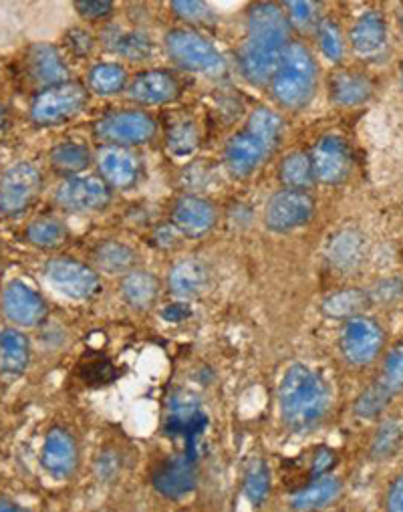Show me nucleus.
<instances>
[{
	"label": "nucleus",
	"instance_id": "nucleus-1",
	"mask_svg": "<svg viewBox=\"0 0 403 512\" xmlns=\"http://www.w3.org/2000/svg\"><path fill=\"white\" fill-rule=\"evenodd\" d=\"M291 25L283 7L256 3L246 13V39L238 51L242 77L254 85L271 83L291 39Z\"/></svg>",
	"mask_w": 403,
	"mask_h": 512
},
{
	"label": "nucleus",
	"instance_id": "nucleus-2",
	"mask_svg": "<svg viewBox=\"0 0 403 512\" xmlns=\"http://www.w3.org/2000/svg\"><path fill=\"white\" fill-rule=\"evenodd\" d=\"M333 404L327 379L305 363H293L279 386L283 424L295 434H307L323 424Z\"/></svg>",
	"mask_w": 403,
	"mask_h": 512
},
{
	"label": "nucleus",
	"instance_id": "nucleus-3",
	"mask_svg": "<svg viewBox=\"0 0 403 512\" xmlns=\"http://www.w3.org/2000/svg\"><path fill=\"white\" fill-rule=\"evenodd\" d=\"M283 119L266 107L250 113L246 125L234 134L224 148V162L232 176H252L268 158H271L283 138Z\"/></svg>",
	"mask_w": 403,
	"mask_h": 512
},
{
	"label": "nucleus",
	"instance_id": "nucleus-4",
	"mask_svg": "<svg viewBox=\"0 0 403 512\" xmlns=\"http://www.w3.org/2000/svg\"><path fill=\"white\" fill-rule=\"evenodd\" d=\"M319 83V67L311 49L301 41H291L271 79V93L279 105L301 111L305 109Z\"/></svg>",
	"mask_w": 403,
	"mask_h": 512
},
{
	"label": "nucleus",
	"instance_id": "nucleus-5",
	"mask_svg": "<svg viewBox=\"0 0 403 512\" xmlns=\"http://www.w3.org/2000/svg\"><path fill=\"white\" fill-rule=\"evenodd\" d=\"M170 59L184 71L198 75H222L226 61L222 53L200 33L192 29H174L164 37Z\"/></svg>",
	"mask_w": 403,
	"mask_h": 512
},
{
	"label": "nucleus",
	"instance_id": "nucleus-6",
	"mask_svg": "<svg viewBox=\"0 0 403 512\" xmlns=\"http://www.w3.org/2000/svg\"><path fill=\"white\" fill-rule=\"evenodd\" d=\"M93 134L105 146H144L156 138L158 121L140 109H121L97 119Z\"/></svg>",
	"mask_w": 403,
	"mask_h": 512
},
{
	"label": "nucleus",
	"instance_id": "nucleus-7",
	"mask_svg": "<svg viewBox=\"0 0 403 512\" xmlns=\"http://www.w3.org/2000/svg\"><path fill=\"white\" fill-rule=\"evenodd\" d=\"M339 353L343 361L351 367H369L379 359L385 347V329L379 321L359 315L349 321H343L337 339Z\"/></svg>",
	"mask_w": 403,
	"mask_h": 512
},
{
	"label": "nucleus",
	"instance_id": "nucleus-8",
	"mask_svg": "<svg viewBox=\"0 0 403 512\" xmlns=\"http://www.w3.org/2000/svg\"><path fill=\"white\" fill-rule=\"evenodd\" d=\"M89 91L77 81H65L41 89L31 103V119L41 127L61 125L83 111Z\"/></svg>",
	"mask_w": 403,
	"mask_h": 512
},
{
	"label": "nucleus",
	"instance_id": "nucleus-9",
	"mask_svg": "<svg viewBox=\"0 0 403 512\" xmlns=\"http://www.w3.org/2000/svg\"><path fill=\"white\" fill-rule=\"evenodd\" d=\"M43 176L31 162H19L0 176V212L17 216L25 212L41 194Z\"/></svg>",
	"mask_w": 403,
	"mask_h": 512
},
{
	"label": "nucleus",
	"instance_id": "nucleus-10",
	"mask_svg": "<svg viewBox=\"0 0 403 512\" xmlns=\"http://www.w3.org/2000/svg\"><path fill=\"white\" fill-rule=\"evenodd\" d=\"M113 192L101 176H73L59 184L57 204L71 214L101 212L111 204Z\"/></svg>",
	"mask_w": 403,
	"mask_h": 512
},
{
	"label": "nucleus",
	"instance_id": "nucleus-11",
	"mask_svg": "<svg viewBox=\"0 0 403 512\" xmlns=\"http://www.w3.org/2000/svg\"><path fill=\"white\" fill-rule=\"evenodd\" d=\"M315 214V198L307 190L285 188L268 200L264 208V224L273 232H291L311 222Z\"/></svg>",
	"mask_w": 403,
	"mask_h": 512
},
{
	"label": "nucleus",
	"instance_id": "nucleus-12",
	"mask_svg": "<svg viewBox=\"0 0 403 512\" xmlns=\"http://www.w3.org/2000/svg\"><path fill=\"white\" fill-rule=\"evenodd\" d=\"M0 311L9 323L23 329L41 325L49 313L41 293L19 279L5 285L3 295H0Z\"/></svg>",
	"mask_w": 403,
	"mask_h": 512
},
{
	"label": "nucleus",
	"instance_id": "nucleus-13",
	"mask_svg": "<svg viewBox=\"0 0 403 512\" xmlns=\"http://www.w3.org/2000/svg\"><path fill=\"white\" fill-rule=\"evenodd\" d=\"M208 418L200 402L188 392H176L168 404L166 434L172 438H184L188 454L196 456V438L204 432Z\"/></svg>",
	"mask_w": 403,
	"mask_h": 512
},
{
	"label": "nucleus",
	"instance_id": "nucleus-14",
	"mask_svg": "<svg viewBox=\"0 0 403 512\" xmlns=\"http://www.w3.org/2000/svg\"><path fill=\"white\" fill-rule=\"evenodd\" d=\"M45 277L69 299H91L101 287L99 275L91 267L71 259H51L45 265Z\"/></svg>",
	"mask_w": 403,
	"mask_h": 512
},
{
	"label": "nucleus",
	"instance_id": "nucleus-15",
	"mask_svg": "<svg viewBox=\"0 0 403 512\" xmlns=\"http://www.w3.org/2000/svg\"><path fill=\"white\" fill-rule=\"evenodd\" d=\"M152 486L170 500H180L198 486L196 456L182 452L162 460L152 472Z\"/></svg>",
	"mask_w": 403,
	"mask_h": 512
},
{
	"label": "nucleus",
	"instance_id": "nucleus-16",
	"mask_svg": "<svg viewBox=\"0 0 403 512\" xmlns=\"http://www.w3.org/2000/svg\"><path fill=\"white\" fill-rule=\"evenodd\" d=\"M309 156L315 180L327 186L345 182L353 170V154L349 150V144L339 136L321 138Z\"/></svg>",
	"mask_w": 403,
	"mask_h": 512
},
{
	"label": "nucleus",
	"instance_id": "nucleus-17",
	"mask_svg": "<svg viewBox=\"0 0 403 512\" xmlns=\"http://www.w3.org/2000/svg\"><path fill=\"white\" fill-rule=\"evenodd\" d=\"M79 444L75 436L55 426L47 432L43 448H41V466L53 480H67L71 478L79 468Z\"/></svg>",
	"mask_w": 403,
	"mask_h": 512
},
{
	"label": "nucleus",
	"instance_id": "nucleus-18",
	"mask_svg": "<svg viewBox=\"0 0 403 512\" xmlns=\"http://www.w3.org/2000/svg\"><path fill=\"white\" fill-rule=\"evenodd\" d=\"M182 85L178 77L166 69H150L142 71L131 79L127 87L129 99L142 105H164L172 103L180 97Z\"/></svg>",
	"mask_w": 403,
	"mask_h": 512
},
{
	"label": "nucleus",
	"instance_id": "nucleus-19",
	"mask_svg": "<svg viewBox=\"0 0 403 512\" xmlns=\"http://www.w3.org/2000/svg\"><path fill=\"white\" fill-rule=\"evenodd\" d=\"M172 224L190 238H200L216 226V208L200 196H182L172 210Z\"/></svg>",
	"mask_w": 403,
	"mask_h": 512
},
{
	"label": "nucleus",
	"instance_id": "nucleus-20",
	"mask_svg": "<svg viewBox=\"0 0 403 512\" xmlns=\"http://www.w3.org/2000/svg\"><path fill=\"white\" fill-rule=\"evenodd\" d=\"M97 168L101 180L107 182L109 188L125 190L138 182L140 162L127 148L105 146L97 154Z\"/></svg>",
	"mask_w": 403,
	"mask_h": 512
},
{
	"label": "nucleus",
	"instance_id": "nucleus-21",
	"mask_svg": "<svg viewBox=\"0 0 403 512\" xmlns=\"http://www.w3.org/2000/svg\"><path fill=\"white\" fill-rule=\"evenodd\" d=\"M349 41L353 51L363 59L379 57L387 47V23L379 11L363 13L351 27Z\"/></svg>",
	"mask_w": 403,
	"mask_h": 512
},
{
	"label": "nucleus",
	"instance_id": "nucleus-22",
	"mask_svg": "<svg viewBox=\"0 0 403 512\" xmlns=\"http://www.w3.org/2000/svg\"><path fill=\"white\" fill-rule=\"evenodd\" d=\"M27 69L41 89L69 81V67L63 61L59 49L49 43H37L27 53Z\"/></svg>",
	"mask_w": 403,
	"mask_h": 512
},
{
	"label": "nucleus",
	"instance_id": "nucleus-23",
	"mask_svg": "<svg viewBox=\"0 0 403 512\" xmlns=\"http://www.w3.org/2000/svg\"><path fill=\"white\" fill-rule=\"evenodd\" d=\"M31 363V343L17 327L0 329V375L7 379L21 377Z\"/></svg>",
	"mask_w": 403,
	"mask_h": 512
},
{
	"label": "nucleus",
	"instance_id": "nucleus-24",
	"mask_svg": "<svg viewBox=\"0 0 403 512\" xmlns=\"http://www.w3.org/2000/svg\"><path fill=\"white\" fill-rule=\"evenodd\" d=\"M343 492V484L337 476H321V478H313L307 486L299 488L293 496H291V510L293 512H317L329 504H333L335 500H339Z\"/></svg>",
	"mask_w": 403,
	"mask_h": 512
},
{
	"label": "nucleus",
	"instance_id": "nucleus-25",
	"mask_svg": "<svg viewBox=\"0 0 403 512\" xmlns=\"http://www.w3.org/2000/svg\"><path fill=\"white\" fill-rule=\"evenodd\" d=\"M210 283H212L210 269L202 261H196V259L180 261L170 271V277H168L170 291L178 299H184V301L200 297L204 291H208Z\"/></svg>",
	"mask_w": 403,
	"mask_h": 512
},
{
	"label": "nucleus",
	"instance_id": "nucleus-26",
	"mask_svg": "<svg viewBox=\"0 0 403 512\" xmlns=\"http://www.w3.org/2000/svg\"><path fill=\"white\" fill-rule=\"evenodd\" d=\"M373 95L371 79L361 71H339L329 79V97L341 107H355Z\"/></svg>",
	"mask_w": 403,
	"mask_h": 512
},
{
	"label": "nucleus",
	"instance_id": "nucleus-27",
	"mask_svg": "<svg viewBox=\"0 0 403 512\" xmlns=\"http://www.w3.org/2000/svg\"><path fill=\"white\" fill-rule=\"evenodd\" d=\"M160 279L146 271H131L121 281V297L136 311L150 309L160 297Z\"/></svg>",
	"mask_w": 403,
	"mask_h": 512
},
{
	"label": "nucleus",
	"instance_id": "nucleus-28",
	"mask_svg": "<svg viewBox=\"0 0 403 512\" xmlns=\"http://www.w3.org/2000/svg\"><path fill=\"white\" fill-rule=\"evenodd\" d=\"M369 291L363 289H341L331 295H327L321 303V311L327 319L337 321H349L353 317L365 315V311L371 307Z\"/></svg>",
	"mask_w": 403,
	"mask_h": 512
},
{
	"label": "nucleus",
	"instance_id": "nucleus-29",
	"mask_svg": "<svg viewBox=\"0 0 403 512\" xmlns=\"http://www.w3.org/2000/svg\"><path fill=\"white\" fill-rule=\"evenodd\" d=\"M95 263L107 275H127L136 271L138 252L123 242H103L95 250Z\"/></svg>",
	"mask_w": 403,
	"mask_h": 512
},
{
	"label": "nucleus",
	"instance_id": "nucleus-30",
	"mask_svg": "<svg viewBox=\"0 0 403 512\" xmlns=\"http://www.w3.org/2000/svg\"><path fill=\"white\" fill-rule=\"evenodd\" d=\"M49 162L57 174L73 178L75 174H81L91 166V152L83 144L67 142L51 150Z\"/></svg>",
	"mask_w": 403,
	"mask_h": 512
},
{
	"label": "nucleus",
	"instance_id": "nucleus-31",
	"mask_svg": "<svg viewBox=\"0 0 403 512\" xmlns=\"http://www.w3.org/2000/svg\"><path fill=\"white\" fill-rule=\"evenodd\" d=\"M271 468L264 460H252L244 472L242 494L252 506H262L271 496Z\"/></svg>",
	"mask_w": 403,
	"mask_h": 512
},
{
	"label": "nucleus",
	"instance_id": "nucleus-32",
	"mask_svg": "<svg viewBox=\"0 0 403 512\" xmlns=\"http://www.w3.org/2000/svg\"><path fill=\"white\" fill-rule=\"evenodd\" d=\"M27 240L37 246V248H57L63 246L69 238V228L63 220L53 218V216H45V218H37L27 226L25 232Z\"/></svg>",
	"mask_w": 403,
	"mask_h": 512
},
{
	"label": "nucleus",
	"instance_id": "nucleus-33",
	"mask_svg": "<svg viewBox=\"0 0 403 512\" xmlns=\"http://www.w3.org/2000/svg\"><path fill=\"white\" fill-rule=\"evenodd\" d=\"M403 446V426L399 420H383L369 442V458L375 462L389 460Z\"/></svg>",
	"mask_w": 403,
	"mask_h": 512
},
{
	"label": "nucleus",
	"instance_id": "nucleus-34",
	"mask_svg": "<svg viewBox=\"0 0 403 512\" xmlns=\"http://www.w3.org/2000/svg\"><path fill=\"white\" fill-rule=\"evenodd\" d=\"M281 182L291 190H307L315 184L311 156L307 152H293L281 164Z\"/></svg>",
	"mask_w": 403,
	"mask_h": 512
},
{
	"label": "nucleus",
	"instance_id": "nucleus-35",
	"mask_svg": "<svg viewBox=\"0 0 403 512\" xmlns=\"http://www.w3.org/2000/svg\"><path fill=\"white\" fill-rule=\"evenodd\" d=\"M391 398H393V394L377 379L375 383H371L369 388H365L357 396V400L353 404V416L363 422L377 420L387 410Z\"/></svg>",
	"mask_w": 403,
	"mask_h": 512
},
{
	"label": "nucleus",
	"instance_id": "nucleus-36",
	"mask_svg": "<svg viewBox=\"0 0 403 512\" xmlns=\"http://www.w3.org/2000/svg\"><path fill=\"white\" fill-rule=\"evenodd\" d=\"M87 85L97 95H115L127 85V71L117 63H99L87 75Z\"/></svg>",
	"mask_w": 403,
	"mask_h": 512
},
{
	"label": "nucleus",
	"instance_id": "nucleus-37",
	"mask_svg": "<svg viewBox=\"0 0 403 512\" xmlns=\"http://www.w3.org/2000/svg\"><path fill=\"white\" fill-rule=\"evenodd\" d=\"M315 35H317V43H319L321 53L329 61L339 63L345 55V41H343L341 27L333 19H321L317 29H315Z\"/></svg>",
	"mask_w": 403,
	"mask_h": 512
},
{
	"label": "nucleus",
	"instance_id": "nucleus-38",
	"mask_svg": "<svg viewBox=\"0 0 403 512\" xmlns=\"http://www.w3.org/2000/svg\"><path fill=\"white\" fill-rule=\"evenodd\" d=\"M109 47L127 59H146L152 53L150 39L133 31H115L109 39Z\"/></svg>",
	"mask_w": 403,
	"mask_h": 512
},
{
	"label": "nucleus",
	"instance_id": "nucleus-39",
	"mask_svg": "<svg viewBox=\"0 0 403 512\" xmlns=\"http://www.w3.org/2000/svg\"><path fill=\"white\" fill-rule=\"evenodd\" d=\"M198 142H200V134H198V127L192 121L176 123L174 127H170L166 136L168 150L178 158L192 154L198 148Z\"/></svg>",
	"mask_w": 403,
	"mask_h": 512
},
{
	"label": "nucleus",
	"instance_id": "nucleus-40",
	"mask_svg": "<svg viewBox=\"0 0 403 512\" xmlns=\"http://www.w3.org/2000/svg\"><path fill=\"white\" fill-rule=\"evenodd\" d=\"M379 381L393 396L403 390V339L387 351Z\"/></svg>",
	"mask_w": 403,
	"mask_h": 512
},
{
	"label": "nucleus",
	"instance_id": "nucleus-41",
	"mask_svg": "<svg viewBox=\"0 0 403 512\" xmlns=\"http://www.w3.org/2000/svg\"><path fill=\"white\" fill-rule=\"evenodd\" d=\"M79 375L87 386H109L119 377V371L107 357H91L79 365Z\"/></svg>",
	"mask_w": 403,
	"mask_h": 512
},
{
	"label": "nucleus",
	"instance_id": "nucleus-42",
	"mask_svg": "<svg viewBox=\"0 0 403 512\" xmlns=\"http://www.w3.org/2000/svg\"><path fill=\"white\" fill-rule=\"evenodd\" d=\"M285 15L291 29L311 31L319 25V5L315 3H285Z\"/></svg>",
	"mask_w": 403,
	"mask_h": 512
},
{
	"label": "nucleus",
	"instance_id": "nucleus-43",
	"mask_svg": "<svg viewBox=\"0 0 403 512\" xmlns=\"http://www.w3.org/2000/svg\"><path fill=\"white\" fill-rule=\"evenodd\" d=\"M123 472V456L113 448H103L95 458V476L103 484L115 482Z\"/></svg>",
	"mask_w": 403,
	"mask_h": 512
},
{
	"label": "nucleus",
	"instance_id": "nucleus-44",
	"mask_svg": "<svg viewBox=\"0 0 403 512\" xmlns=\"http://www.w3.org/2000/svg\"><path fill=\"white\" fill-rule=\"evenodd\" d=\"M355 238L357 236L353 232H343L333 242V248H331L329 256L339 267H351L359 259V244H357Z\"/></svg>",
	"mask_w": 403,
	"mask_h": 512
},
{
	"label": "nucleus",
	"instance_id": "nucleus-45",
	"mask_svg": "<svg viewBox=\"0 0 403 512\" xmlns=\"http://www.w3.org/2000/svg\"><path fill=\"white\" fill-rule=\"evenodd\" d=\"M172 11L178 19L192 25H204L212 19V11L208 9V5L198 3V0H176V3H172Z\"/></svg>",
	"mask_w": 403,
	"mask_h": 512
},
{
	"label": "nucleus",
	"instance_id": "nucleus-46",
	"mask_svg": "<svg viewBox=\"0 0 403 512\" xmlns=\"http://www.w3.org/2000/svg\"><path fill=\"white\" fill-rule=\"evenodd\" d=\"M371 303H381V305H395L403 299V283L399 279H385L379 281L373 291H369Z\"/></svg>",
	"mask_w": 403,
	"mask_h": 512
},
{
	"label": "nucleus",
	"instance_id": "nucleus-47",
	"mask_svg": "<svg viewBox=\"0 0 403 512\" xmlns=\"http://www.w3.org/2000/svg\"><path fill=\"white\" fill-rule=\"evenodd\" d=\"M339 456L329 446H317L311 458V478H321L331 474V470L337 466Z\"/></svg>",
	"mask_w": 403,
	"mask_h": 512
},
{
	"label": "nucleus",
	"instance_id": "nucleus-48",
	"mask_svg": "<svg viewBox=\"0 0 403 512\" xmlns=\"http://www.w3.org/2000/svg\"><path fill=\"white\" fill-rule=\"evenodd\" d=\"M75 9L87 21H103L113 13V3L111 0H79Z\"/></svg>",
	"mask_w": 403,
	"mask_h": 512
},
{
	"label": "nucleus",
	"instance_id": "nucleus-49",
	"mask_svg": "<svg viewBox=\"0 0 403 512\" xmlns=\"http://www.w3.org/2000/svg\"><path fill=\"white\" fill-rule=\"evenodd\" d=\"M385 512H403V472H399L387 486L383 498Z\"/></svg>",
	"mask_w": 403,
	"mask_h": 512
},
{
	"label": "nucleus",
	"instance_id": "nucleus-50",
	"mask_svg": "<svg viewBox=\"0 0 403 512\" xmlns=\"http://www.w3.org/2000/svg\"><path fill=\"white\" fill-rule=\"evenodd\" d=\"M65 43L71 49V53L77 55V57H85L93 49V37L83 29H71L65 35Z\"/></svg>",
	"mask_w": 403,
	"mask_h": 512
},
{
	"label": "nucleus",
	"instance_id": "nucleus-51",
	"mask_svg": "<svg viewBox=\"0 0 403 512\" xmlns=\"http://www.w3.org/2000/svg\"><path fill=\"white\" fill-rule=\"evenodd\" d=\"M192 315V307L184 301H178V303H170L162 309V319L168 321V323H182L186 321L188 317Z\"/></svg>",
	"mask_w": 403,
	"mask_h": 512
},
{
	"label": "nucleus",
	"instance_id": "nucleus-52",
	"mask_svg": "<svg viewBox=\"0 0 403 512\" xmlns=\"http://www.w3.org/2000/svg\"><path fill=\"white\" fill-rule=\"evenodd\" d=\"M178 230H176V226L174 224H166V226H162V228H158V232H156V242L160 244V246H174L176 242H178Z\"/></svg>",
	"mask_w": 403,
	"mask_h": 512
},
{
	"label": "nucleus",
	"instance_id": "nucleus-53",
	"mask_svg": "<svg viewBox=\"0 0 403 512\" xmlns=\"http://www.w3.org/2000/svg\"><path fill=\"white\" fill-rule=\"evenodd\" d=\"M0 512H31V510L13 502V500H9V498H5V496H0Z\"/></svg>",
	"mask_w": 403,
	"mask_h": 512
},
{
	"label": "nucleus",
	"instance_id": "nucleus-54",
	"mask_svg": "<svg viewBox=\"0 0 403 512\" xmlns=\"http://www.w3.org/2000/svg\"><path fill=\"white\" fill-rule=\"evenodd\" d=\"M5 123H7V111L3 105H0V130H3Z\"/></svg>",
	"mask_w": 403,
	"mask_h": 512
},
{
	"label": "nucleus",
	"instance_id": "nucleus-55",
	"mask_svg": "<svg viewBox=\"0 0 403 512\" xmlns=\"http://www.w3.org/2000/svg\"><path fill=\"white\" fill-rule=\"evenodd\" d=\"M401 85H403V69H401Z\"/></svg>",
	"mask_w": 403,
	"mask_h": 512
}]
</instances>
